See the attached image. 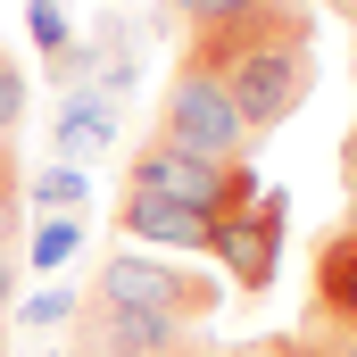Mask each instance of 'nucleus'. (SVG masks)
Returning <instances> with one entry per match:
<instances>
[{
	"mask_svg": "<svg viewBox=\"0 0 357 357\" xmlns=\"http://www.w3.org/2000/svg\"><path fill=\"white\" fill-rule=\"evenodd\" d=\"M183 67H199V75H216V84L233 91V108H241L250 133H274L316 91V8L307 0L208 8V17H191Z\"/></svg>",
	"mask_w": 357,
	"mask_h": 357,
	"instance_id": "1",
	"label": "nucleus"
},
{
	"mask_svg": "<svg viewBox=\"0 0 357 357\" xmlns=\"http://www.w3.org/2000/svg\"><path fill=\"white\" fill-rule=\"evenodd\" d=\"M158 142L183 150V158H208V167H250V125L233 108V91L199 67H175L167 75V100H158Z\"/></svg>",
	"mask_w": 357,
	"mask_h": 357,
	"instance_id": "2",
	"label": "nucleus"
},
{
	"mask_svg": "<svg viewBox=\"0 0 357 357\" xmlns=\"http://www.w3.org/2000/svg\"><path fill=\"white\" fill-rule=\"evenodd\" d=\"M84 299H100V307H150V316H175V324H208L225 291H216V274H199V266L150 258V250H116V258H100Z\"/></svg>",
	"mask_w": 357,
	"mask_h": 357,
	"instance_id": "3",
	"label": "nucleus"
},
{
	"mask_svg": "<svg viewBox=\"0 0 357 357\" xmlns=\"http://www.w3.org/2000/svg\"><path fill=\"white\" fill-rule=\"evenodd\" d=\"M125 191L133 199H167V208H191V216H233V208H250L258 199V167H208V158H183L167 150L158 133L133 150V167H125Z\"/></svg>",
	"mask_w": 357,
	"mask_h": 357,
	"instance_id": "4",
	"label": "nucleus"
},
{
	"mask_svg": "<svg viewBox=\"0 0 357 357\" xmlns=\"http://www.w3.org/2000/svg\"><path fill=\"white\" fill-rule=\"evenodd\" d=\"M282 225H291V191L282 183H258V199L250 208H233V216H216L208 225V258H225V274H233V291H274V258H282Z\"/></svg>",
	"mask_w": 357,
	"mask_h": 357,
	"instance_id": "5",
	"label": "nucleus"
},
{
	"mask_svg": "<svg viewBox=\"0 0 357 357\" xmlns=\"http://www.w3.org/2000/svg\"><path fill=\"white\" fill-rule=\"evenodd\" d=\"M199 324H175V316H150V307H100L84 299L75 307V357H199Z\"/></svg>",
	"mask_w": 357,
	"mask_h": 357,
	"instance_id": "6",
	"label": "nucleus"
},
{
	"mask_svg": "<svg viewBox=\"0 0 357 357\" xmlns=\"http://www.w3.org/2000/svg\"><path fill=\"white\" fill-rule=\"evenodd\" d=\"M307 333L357 341V216L316 241V266H307Z\"/></svg>",
	"mask_w": 357,
	"mask_h": 357,
	"instance_id": "7",
	"label": "nucleus"
},
{
	"mask_svg": "<svg viewBox=\"0 0 357 357\" xmlns=\"http://www.w3.org/2000/svg\"><path fill=\"white\" fill-rule=\"evenodd\" d=\"M116 233H125L133 250H208V216L167 208V199H133V191H125V208H116Z\"/></svg>",
	"mask_w": 357,
	"mask_h": 357,
	"instance_id": "8",
	"label": "nucleus"
},
{
	"mask_svg": "<svg viewBox=\"0 0 357 357\" xmlns=\"http://www.w3.org/2000/svg\"><path fill=\"white\" fill-rule=\"evenodd\" d=\"M108 142H116V108L100 91H67V108H59V167H84Z\"/></svg>",
	"mask_w": 357,
	"mask_h": 357,
	"instance_id": "9",
	"label": "nucleus"
},
{
	"mask_svg": "<svg viewBox=\"0 0 357 357\" xmlns=\"http://www.w3.org/2000/svg\"><path fill=\"white\" fill-rule=\"evenodd\" d=\"M25 191H33L42 216H84V167H42Z\"/></svg>",
	"mask_w": 357,
	"mask_h": 357,
	"instance_id": "10",
	"label": "nucleus"
},
{
	"mask_svg": "<svg viewBox=\"0 0 357 357\" xmlns=\"http://www.w3.org/2000/svg\"><path fill=\"white\" fill-rule=\"evenodd\" d=\"M75 241H84V216H42L33 225V266H67Z\"/></svg>",
	"mask_w": 357,
	"mask_h": 357,
	"instance_id": "11",
	"label": "nucleus"
},
{
	"mask_svg": "<svg viewBox=\"0 0 357 357\" xmlns=\"http://www.w3.org/2000/svg\"><path fill=\"white\" fill-rule=\"evenodd\" d=\"M25 25H33V50H42V59H67V50H75V33H67L59 0H25Z\"/></svg>",
	"mask_w": 357,
	"mask_h": 357,
	"instance_id": "12",
	"label": "nucleus"
},
{
	"mask_svg": "<svg viewBox=\"0 0 357 357\" xmlns=\"http://www.w3.org/2000/svg\"><path fill=\"white\" fill-rule=\"evenodd\" d=\"M274 357H357V341H341V333H282Z\"/></svg>",
	"mask_w": 357,
	"mask_h": 357,
	"instance_id": "13",
	"label": "nucleus"
},
{
	"mask_svg": "<svg viewBox=\"0 0 357 357\" xmlns=\"http://www.w3.org/2000/svg\"><path fill=\"white\" fill-rule=\"evenodd\" d=\"M75 307H84V291H42V299H25V324H75Z\"/></svg>",
	"mask_w": 357,
	"mask_h": 357,
	"instance_id": "14",
	"label": "nucleus"
},
{
	"mask_svg": "<svg viewBox=\"0 0 357 357\" xmlns=\"http://www.w3.org/2000/svg\"><path fill=\"white\" fill-rule=\"evenodd\" d=\"M17 116H25V75L0 59V142H17Z\"/></svg>",
	"mask_w": 357,
	"mask_h": 357,
	"instance_id": "15",
	"label": "nucleus"
},
{
	"mask_svg": "<svg viewBox=\"0 0 357 357\" xmlns=\"http://www.w3.org/2000/svg\"><path fill=\"white\" fill-rule=\"evenodd\" d=\"M25 199V175H17V142H0V208Z\"/></svg>",
	"mask_w": 357,
	"mask_h": 357,
	"instance_id": "16",
	"label": "nucleus"
},
{
	"mask_svg": "<svg viewBox=\"0 0 357 357\" xmlns=\"http://www.w3.org/2000/svg\"><path fill=\"white\" fill-rule=\"evenodd\" d=\"M8 299H17V258L0 250V316H8Z\"/></svg>",
	"mask_w": 357,
	"mask_h": 357,
	"instance_id": "17",
	"label": "nucleus"
},
{
	"mask_svg": "<svg viewBox=\"0 0 357 357\" xmlns=\"http://www.w3.org/2000/svg\"><path fill=\"white\" fill-rule=\"evenodd\" d=\"M341 191H349V216H357V158H341Z\"/></svg>",
	"mask_w": 357,
	"mask_h": 357,
	"instance_id": "18",
	"label": "nucleus"
},
{
	"mask_svg": "<svg viewBox=\"0 0 357 357\" xmlns=\"http://www.w3.org/2000/svg\"><path fill=\"white\" fill-rule=\"evenodd\" d=\"M167 8H175V17H199V8H208V0H167Z\"/></svg>",
	"mask_w": 357,
	"mask_h": 357,
	"instance_id": "19",
	"label": "nucleus"
},
{
	"mask_svg": "<svg viewBox=\"0 0 357 357\" xmlns=\"http://www.w3.org/2000/svg\"><path fill=\"white\" fill-rule=\"evenodd\" d=\"M233 357H274V341H250V349H233Z\"/></svg>",
	"mask_w": 357,
	"mask_h": 357,
	"instance_id": "20",
	"label": "nucleus"
},
{
	"mask_svg": "<svg viewBox=\"0 0 357 357\" xmlns=\"http://www.w3.org/2000/svg\"><path fill=\"white\" fill-rule=\"evenodd\" d=\"M324 8H341V17H349V25H357V0H324Z\"/></svg>",
	"mask_w": 357,
	"mask_h": 357,
	"instance_id": "21",
	"label": "nucleus"
},
{
	"mask_svg": "<svg viewBox=\"0 0 357 357\" xmlns=\"http://www.w3.org/2000/svg\"><path fill=\"white\" fill-rule=\"evenodd\" d=\"M208 8H250V0H208ZM208 8H199V17H208Z\"/></svg>",
	"mask_w": 357,
	"mask_h": 357,
	"instance_id": "22",
	"label": "nucleus"
},
{
	"mask_svg": "<svg viewBox=\"0 0 357 357\" xmlns=\"http://www.w3.org/2000/svg\"><path fill=\"white\" fill-rule=\"evenodd\" d=\"M208 357H225V349H208Z\"/></svg>",
	"mask_w": 357,
	"mask_h": 357,
	"instance_id": "23",
	"label": "nucleus"
},
{
	"mask_svg": "<svg viewBox=\"0 0 357 357\" xmlns=\"http://www.w3.org/2000/svg\"><path fill=\"white\" fill-rule=\"evenodd\" d=\"M199 357H208V349H199Z\"/></svg>",
	"mask_w": 357,
	"mask_h": 357,
	"instance_id": "24",
	"label": "nucleus"
}]
</instances>
